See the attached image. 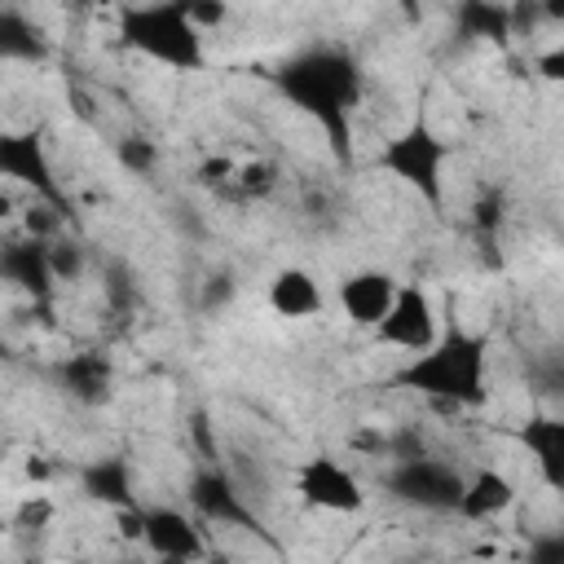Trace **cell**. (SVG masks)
<instances>
[{"label": "cell", "instance_id": "6da1fadb", "mask_svg": "<svg viewBox=\"0 0 564 564\" xmlns=\"http://www.w3.org/2000/svg\"><path fill=\"white\" fill-rule=\"evenodd\" d=\"M278 97L295 106L304 119L317 123L326 137V150L339 167H352V132H357V106L366 93L361 62L339 44H308L291 57H282L269 70Z\"/></svg>", "mask_w": 564, "mask_h": 564}, {"label": "cell", "instance_id": "7a4b0ae2", "mask_svg": "<svg viewBox=\"0 0 564 564\" xmlns=\"http://www.w3.org/2000/svg\"><path fill=\"white\" fill-rule=\"evenodd\" d=\"M392 383L405 392H419L436 405L480 410L489 401V335L454 322L423 352H414L405 366H397Z\"/></svg>", "mask_w": 564, "mask_h": 564}, {"label": "cell", "instance_id": "3957f363", "mask_svg": "<svg viewBox=\"0 0 564 564\" xmlns=\"http://www.w3.org/2000/svg\"><path fill=\"white\" fill-rule=\"evenodd\" d=\"M115 35L128 53L159 62L176 75H194L207 66V35L189 22L185 4L159 0V4H123L115 18Z\"/></svg>", "mask_w": 564, "mask_h": 564}, {"label": "cell", "instance_id": "277c9868", "mask_svg": "<svg viewBox=\"0 0 564 564\" xmlns=\"http://www.w3.org/2000/svg\"><path fill=\"white\" fill-rule=\"evenodd\" d=\"M445 163H449V145L423 115L410 119L401 132H392L379 150V167L392 181H401L427 212L445 207Z\"/></svg>", "mask_w": 564, "mask_h": 564}, {"label": "cell", "instance_id": "5b68a950", "mask_svg": "<svg viewBox=\"0 0 564 564\" xmlns=\"http://www.w3.org/2000/svg\"><path fill=\"white\" fill-rule=\"evenodd\" d=\"M115 520H119V533L128 542L150 551V560L198 564L207 555V538H203V524L194 520V511L163 507V502H137V507L119 511Z\"/></svg>", "mask_w": 564, "mask_h": 564}, {"label": "cell", "instance_id": "8992f818", "mask_svg": "<svg viewBox=\"0 0 564 564\" xmlns=\"http://www.w3.org/2000/svg\"><path fill=\"white\" fill-rule=\"evenodd\" d=\"M185 502H189V511H194L198 524H225V529H242V533H256L260 542H269L256 502L242 494V485H238L220 463H203V467L189 476Z\"/></svg>", "mask_w": 564, "mask_h": 564}, {"label": "cell", "instance_id": "52a82bcc", "mask_svg": "<svg viewBox=\"0 0 564 564\" xmlns=\"http://www.w3.org/2000/svg\"><path fill=\"white\" fill-rule=\"evenodd\" d=\"M458 489H463V471L436 454L401 458V463H388V471H383V494L414 511H441V516L449 511L454 516Z\"/></svg>", "mask_w": 564, "mask_h": 564}, {"label": "cell", "instance_id": "ba28073f", "mask_svg": "<svg viewBox=\"0 0 564 564\" xmlns=\"http://www.w3.org/2000/svg\"><path fill=\"white\" fill-rule=\"evenodd\" d=\"M0 181L22 185L35 194V203H48L57 212H66V194L57 185L48 145L35 128H4L0 132Z\"/></svg>", "mask_w": 564, "mask_h": 564}, {"label": "cell", "instance_id": "9c48e42d", "mask_svg": "<svg viewBox=\"0 0 564 564\" xmlns=\"http://www.w3.org/2000/svg\"><path fill=\"white\" fill-rule=\"evenodd\" d=\"M295 494H300L304 507L330 511V516H352V511L366 507V485L335 454H308V458H300V467H295Z\"/></svg>", "mask_w": 564, "mask_h": 564}, {"label": "cell", "instance_id": "30bf717a", "mask_svg": "<svg viewBox=\"0 0 564 564\" xmlns=\"http://www.w3.org/2000/svg\"><path fill=\"white\" fill-rule=\"evenodd\" d=\"M370 335H375V344H383V348H405L410 357L423 352V348L441 335L436 304H432L427 286H423V282H401L397 295H392V304H388V313L379 317V326H375Z\"/></svg>", "mask_w": 564, "mask_h": 564}, {"label": "cell", "instance_id": "8fae6325", "mask_svg": "<svg viewBox=\"0 0 564 564\" xmlns=\"http://www.w3.org/2000/svg\"><path fill=\"white\" fill-rule=\"evenodd\" d=\"M397 286H401V282H397L388 269H352V273L339 278V286H335V304H339V313H344L348 326H357V330H375L379 317L388 313Z\"/></svg>", "mask_w": 564, "mask_h": 564}, {"label": "cell", "instance_id": "7c38bea8", "mask_svg": "<svg viewBox=\"0 0 564 564\" xmlns=\"http://www.w3.org/2000/svg\"><path fill=\"white\" fill-rule=\"evenodd\" d=\"M516 502H520V489L502 467H476V471H463L454 516L467 524H489V520H502Z\"/></svg>", "mask_w": 564, "mask_h": 564}, {"label": "cell", "instance_id": "4fadbf2b", "mask_svg": "<svg viewBox=\"0 0 564 564\" xmlns=\"http://www.w3.org/2000/svg\"><path fill=\"white\" fill-rule=\"evenodd\" d=\"M0 282L18 286L31 300H48L53 295V269H48V242L35 238H9L0 242Z\"/></svg>", "mask_w": 564, "mask_h": 564}, {"label": "cell", "instance_id": "5bb4252c", "mask_svg": "<svg viewBox=\"0 0 564 564\" xmlns=\"http://www.w3.org/2000/svg\"><path fill=\"white\" fill-rule=\"evenodd\" d=\"M264 304H269L273 317H282V322H308V317H317V313L326 308V291H322V282H317L308 269L282 264V269L269 278V286H264Z\"/></svg>", "mask_w": 564, "mask_h": 564}, {"label": "cell", "instance_id": "9a60e30c", "mask_svg": "<svg viewBox=\"0 0 564 564\" xmlns=\"http://www.w3.org/2000/svg\"><path fill=\"white\" fill-rule=\"evenodd\" d=\"M79 489H84V498H93V502L110 507L115 516L141 502V494H137V476H132V463H128L123 454H106V458L84 463V467H79Z\"/></svg>", "mask_w": 564, "mask_h": 564}, {"label": "cell", "instance_id": "2e32d148", "mask_svg": "<svg viewBox=\"0 0 564 564\" xmlns=\"http://www.w3.org/2000/svg\"><path fill=\"white\" fill-rule=\"evenodd\" d=\"M516 441L529 449L533 467L542 471V480L551 489H564V419L560 414H529L520 427H516Z\"/></svg>", "mask_w": 564, "mask_h": 564}, {"label": "cell", "instance_id": "e0dca14e", "mask_svg": "<svg viewBox=\"0 0 564 564\" xmlns=\"http://www.w3.org/2000/svg\"><path fill=\"white\" fill-rule=\"evenodd\" d=\"M62 388H66V397L70 401H79V405H106L110 401V388H115V366H110V357L101 352V348H84V352H70L66 361H62Z\"/></svg>", "mask_w": 564, "mask_h": 564}, {"label": "cell", "instance_id": "ac0fdd59", "mask_svg": "<svg viewBox=\"0 0 564 564\" xmlns=\"http://www.w3.org/2000/svg\"><path fill=\"white\" fill-rule=\"evenodd\" d=\"M44 57H48L44 31L18 9H0V62H44Z\"/></svg>", "mask_w": 564, "mask_h": 564}, {"label": "cell", "instance_id": "d6986e66", "mask_svg": "<svg viewBox=\"0 0 564 564\" xmlns=\"http://www.w3.org/2000/svg\"><path fill=\"white\" fill-rule=\"evenodd\" d=\"M511 22H516V9H507V4H489V0L458 4V31L467 40H507V35H516Z\"/></svg>", "mask_w": 564, "mask_h": 564}, {"label": "cell", "instance_id": "ffe728a7", "mask_svg": "<svg viewBox=\"0 0 564 564\" xmlns=\"http://www.w3.org/2000/svg\"><path fill=\"white\" fill-rule=\"evenodd\" d=\"M278 185V167L269 159H247V163H234V176H229V189L234 198H264L273 194Z\"/></svg>", "mask_w": 564, "mask_h": 564}, {"label": "cell", "instance_id": "44dd1931", "mask_svg": "<svg viewBox=\"0 0 564 564\" xmlns=\"http://www.w3.org/2000/svg\"><path fill=\"white\" fill-rule=\"evenodd\" d=\"M53 520H57V502H53V494H44V489H26V494L13 502V516H9V524H13L18 533H44Z\"/></svg>", "mask_w": 564, "mask_h": 564}, {"label": "cell", "instance_id": "7402d4cb", "mask_svg": "<svg viewBox=\"0 0 564 564\" xmlns=\"http://www.w3.org/2000/svg\"><path fill=\"white\" fill-rule=\"evenodd\" d=\"M48 269H53V282H75L84 273V247L66 242V238H53L48 242Z\"/></svg>", "mask_w": 564, "mask_h": 564}, {"label": "cell", "instance_id": "603a6c76", "mask_svg": "<svg viewBox=\"0 0 564 564\" xmlns=\"http://www.w3.org/2000/svg\"><path fill=\"white\" fill-rule=\"evenodd\" d=\"M471 220H476V229L480 234H498L502 229V220H507V198H502V189H485L480 198H476V207H471Z\"/></svg>", "mask_w": 564, "mask_h": 564}, {"label": "cell", "instance_id": "cb8c5ba5", "mask_svg": "<svg viewBox=\"0 0 564 564\" xmlns=\"http://www.w3.org/2000/svg\"><path fill=\"white\" fill-rule=\"evenodd\" d=\"M524 564H564V533L560 529H542L529 538Z\"/></svg>", "mask_w": 564, "mask_h": 564}, {"label": "cell", "instance_id": "d4e9b609", "mask_svg": "<svg viewBox=\"0 0 564 564\" xmlns=\"http://www.w3.org/2000/svg\"><path fill=\"white\" fill-rule=\"evenodd\" d=\"M185 13H189V22H194L203 35H212V31H216V26L229 18V4H220V0L203 4V0H198V4H185Z\"/></svg>", "mask_w": 564, "mask_h": 564}, {"label": "cell", "instance_id": "484cf974", "mask_svg": "<svg viewBox=\"0 0 564 564\" xmlns=\"http://www.w3.org/2000/svg\"><path fill=\"white\" fill-rule=\"evenodd\" d=\"M229 176H234V159H203L198 163V185H212V189H229Z\"/></svg>", "mask_w": 564, "mask_h": 564}, {"label": "cell", "instance_id": "4316f807", "mask_svg": "<svg viewBox=\"0 0 564 564\" xmlns=\"http://www.w3.org/2000/svg\"><path fill=\"white\" fill-rule=\"evenodd\" d=\"M119 154H123L128 167H154V145L150 141H123Z\"/></svg>", "mask_w": 564, "mask_h": 564}, {"label": "cell", "instance_id": "83f0119b", "mask_svg": "<svg viewBox=\"0 0 564 564\" xmlns=\"http://www.w3.org/2000/svg\"><path fill=\"white\" fill-rule=\"evenodd\" d=\"M538 70H542L546 79H564V44H555V48L538 53Z\"/></svg>", "mask_w": 564, "mask_h": 564}, {"label": "cell", "instance_id": "f1b7e54d", "mask_svg": "<svg viewBox=\"0 0 564 564\" xmlns=\"http://www.w3.org/2000/svg\"><path fill=\"white\" fill-rule=\"evenodd\" d=\"M22 471H26V480H31V485H35V489H40V485H44V480H48V476H53V463H48V458H44V454H31V458H26V463H22Z\"/></svg>", "mask_w": 564, "mask_h": 564}, {"label": "cell", "instance_id": "f546056e", "mask_svg": "<svg viewBox=\"0 0 564 564\" xmlns=\"http://www.w3.org/2000/svg\"><path fill=\"white\" fill-rule=\"evenodd\" d=\"M229 291H234V282H229L225 273H216V278H207V286H203V304H220Z\"/></svg>", "mask_w": 564, "mask_h": 564}, {"label": "cell", "instance_id": "4dcf8cb0", "mask_svg": "<svg viewBox=\"0 0 564 564\" xmlns=\"http://www.w3.org/2000/svg\"><path fill=\"white\" fill-rule=\"evenodd\" d=\"M9 212H13V198H9V194H0V216H9Z\"/></svg>", "mask_w": 564, "mask_h": 564}, {"label": "cell", "instance_id": "1f68e13d", "mask_svg": "<svg viewBox=\"0 0 564 564\" xmlns=\"http://www.w3.org/2000/svg\"><path fill=\"white\" fill-rule=\"evenodd\" d=\"M150 564H181V560H150Z\"/></svg>", "mask_w": 564, "mask_h": 564}, {"label": "cell", "instance_id": "d6a6232c", "mask_svg": "<svg viewBox=\"0 0 564 564\" xmlns=\"http://www.w3.org/2000/svg\"><path fill=\"white\" fill-rule=\"evenodd\" d=\"M198 564H225V560H207V555H203V560H198Z\"/></svg>", "mask_w": 564, "mask_h": 564}, {"label": "cell", "instance_id": "836d02e7", "mask_svg": "<svg viewBox=\"0 0 564 564\" xmlns=\"http://www.w3.org/2000/svg\"><path fill=\"white\" fill-rule=\"evenodd\" d=\"M0 533H4V520H0Z\"/></svg>", "mask_w": 564, "mask_h": 564}]
</instances>
